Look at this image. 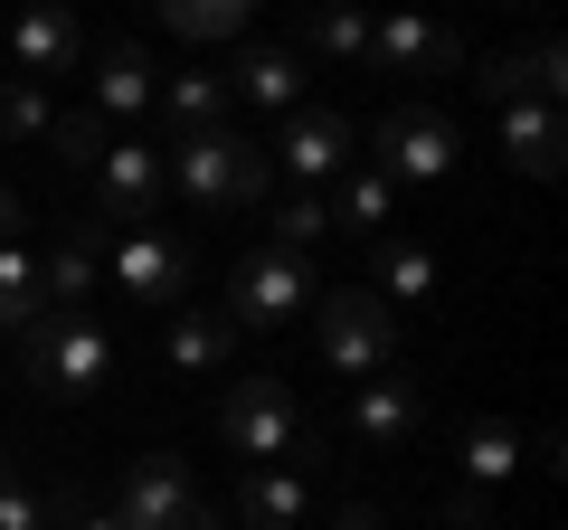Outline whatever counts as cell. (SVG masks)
<instances>
[{"label": "cell", "instance_id": "obj_20", "mask_svg": "<svg viewBox=\"0 0 568 530\" xmlns=\"http://www.w3.org/2000/svg\"><path fill=\"white\" fill-rule=\"evenodd\" d=\"M388 208H398V181H379L369 162H351L342 181H332V208H323V218H342V227H388Z\"/></svg>", "mask_w": 568, "mask_h": 530}, {"label": "cell", "instance_id": "obj_22", "mask_svg": "<svg viewBox=\"0 0 568 530\" xmlns=\"http://www.w3.org/2000/svg\"><path fill=\"white\" fill-rule=\"evenodd\" d=\"M39 313H48V294H39V256L10 237V246H0V332H29Z\"/></svg>", "mask_w": 568, "mask_h": 530}, {"label": "cell", "instance_id": "obj_23", "mask_svg": "<svg viewBox=\"0 0 568 530\" xmlns=\"http://www.w3.org/2000/svg\"><path fill=\"white\" fill-rule=\"evenodd\" d=\"M162 104H171V123H181V133H209V123L227 114V77H219V67H190V77L162 85Z\"/></svg>", "mask_w": 568, "mask_h": 530}, {"label": "cell", "instance_id": "obj_21", "mask_svg": "<svg viewBox=\"0 0 568 530\" xmlns=\"http://www.w3.org/2000/svg\"><path fill=\"white\" fill-rule=\"evenodd\" d=\"M426 294H436V256L417 237H388L379 246V304L398 313V304H426Z\"/></svg>", "mask_w": 568, "mask_h": 530}, {"label": "cell", "instance_id": "obj_34", "mask_svg": "<svg viewBox=\"0 0 568 530\" xmlns=\"http://www.w3.org/2000/svg\"><path fill=\"white\" fill-rule=\"evenodd\" d=\"M0 483H20V465H10V455H0Z\"/></svg>", "mask_w": 568, "mask_h": 530}, {"label": "cell", "instance_id": "obj_2", "mask_svg": "<svg viewBox=\"0 0 568 530\" xmlns=\"http://www.w3.org/2000/svg\"><path fill=\"white\" fill-rule=\"evenodd\" d=\"M162 162H171V181H181L200 208H246V200H265V181H275V152L246 143V133H227V123L181 133Z\"/></svg>", "mask_w": 568, "mask_h": 530}, {"label": "cell", "instance_id": "obj_27", "mask_svg": "<svg viewBox=\"0 0 568 530\" xmlns=\"http://www.w3.org/2000/svg\"><path fill=\"white\" fill-rule=\"evenodd\" d=\"M304 48H323V58H369V20L361 10H313L304 29H294Z\"/></svg>", "mask_w": 568, "mask_h": 530}, {"label": "cell", "instance_id": "obj_25", "mask_svg": "<svg viewBox=\"0 0 568 530\" xmlns=\"http://www.w3.org/2000/svg\"><path fill=\"white\" fill-rule=\"evenodd\" d=\"M48 143H58V162H67V171H95L104 152H114V133H104L95 104H77V114H48Z\"/></svg>", "mask_w": 568, "mask_h": 530}, {"label": "cell", "instance_id": "obj_17", "mask_svg": "<svg viewBox=\"0 0 568 530\" xmlns=\"http://www.w3.org/2000/svg\"><path fill=\"white\" fill-rule=\"evenodd\" d=\"M152 95H162V67L142 58L133 39H114V48L95 58V114H142Z\"/></svg>", "mask_w": 568, "mask_h": 530}, {"label": "cell", "instance_id": "obj_6", "mask_svg": "<svg viewBox=\"0 0 568 530\" xmlns=\"http://www.w3.org/2000/svg\"><path fill=\"white\" fill-rule=\"evenodd\" d=\"M95 218L104 227H114V237H123V227H162V190H171V162H162V152H152V143H114V152H104V162H95Z\"/></svg>", "mask_w": 568, "mask_h": 530}, {"label": "cell", "instance_id": "obj_11", "mask_svg": "<svg viewBox=\"0 0 568 530\" xmlns=\"http://www.w3.org/2000/svg\"><path fill=\"white\" fill-rule=\"evenodd\" d=\"M284 171H294V181H342L351 171V152H361V133H351V114H284Z\"/></svg>", "mask_w": 568, "mask_h": 530}, {"label": "cell", "instance_id": "obj_12", "mask_svg": "<svg viewBox=\"0 0 568 530\" xmlns=\"http://www.w3.org/2000/svg\"><path fill=\"white\" fill-rule=\"evenodd\" d=\"M369 58L398 67V77H455L465 67V39L455 29H426V20H369Z\"/></svg>", "mask_w": 568, "mask_h": 530}, {"label": "cell", "instance_id": "obj_32", "mask_svg": "<svg viewBox=\"0 0 568 530\" xmlns=\"http://www.w3.org/2000/svg\"><path fill=\"white\" fill-rule=\"evenodd\" d=\"M332 530H388V511L379 502H342V511H332Z\"/></svg>", "mask_w": 568, "mask_h": 530}, {"label": "cell", "instance_id": "obj_24", "mask_svg": "<svg viewBox=\"0 0 568 530\" xmlns=\"http://www.w3.org/2000/svg\"><path fill=\"white\" fill-rule=\"evenodd\" d=\"M162 29H171V39L219 48V39H237V29H246V0H162Z\"/></svg>", "mask_w": 568, "mask_h": 530}, {"label": "cell", "instance_id": "obj_8", "mask_svg": "<svg viewBox=\"0 0 568 530\" xmlns=\"http://www.w3.org/2000/svg\"><path fill=\"white\" fill-rule=\"evenodd\" d=\"M190 511H200V483H190L181 455H142L123 473V502H114L123 530H190Z\"/></svg>", "mask_w": 568, "mask_h": 530}, {"label": "cell", "instance_id": "obj_7", "mask_svg": "<svg viewBox=\"0 0 568 530\" xmlns=\"http://www.w3.org/2000/svg\"><path fill=\"white\" fill-rule=\"evenodd\" d=\"M284 313H313V265L256 246V256L237 265V285H227V323H237V332H265V323H284Z\"/></svg>", "mask_w": 568, "mask_h": 530}, {"label": "cell", "instance_id": "obj_5", "mask_svg": "<svg viewBox=\"0 0 568 530\" xmlns=\"http://www.w3.org/2000/svg\"><path fill=\"white\" fill-rule=\"evenodd\" d=\"M219 436H227V455H246V465H275V455L304 436L294 388H284V379H237V388H227V408H219Z\"/></svg>", "mask_w": 568, "mask_h": 530}, {"label": "cell", "instance_id": "obj_18", "mask_svg": "<svg viewBox=\"0 0 568 530\" xmlns=\"http://www.w3.org/2000/svg\"><path fill=\"white\" fill-rule=\"evenodd\" d=\"M237 350V323L209 304H171V369H227Z\"/></svg>", "mask_w": 568, "mask_h": 530}, {"label": "cell", "instance_id": "obj_29", "mask_svg": "<svg viewBox=\"0 0 568 530\" xmlns=\"http://www.w3.org/2000/svg\"><path fill=\"white\" fill-rule=\"evenodd\" d=\"M0 530H58L48 492H29V483H0Z\"/></svg>", "mask_w": 568, "mask_h": 530}, {"label": "cell", "instance_id": "obj_4", "mask_svg": "<svg viewBox=\"0 0 568 530\" xmlns=\"http://www.w3.org/2000/svg\"><path fill=\"white\" fill-rule=\"evenodd\" d=\"M104 265H114V285L133 294V304H162L171 313L190 294V265H200V256H190V237H171V227H123V237L104 246Z\"/></svg>", "mask_w": 568, "mask_h": 530}, {"label": "cell", "instance_id": "obj_14", "mask_svg": "<svg viewBox=\"0 0 568 530\" xmlns=\"http://www.w3.org/2000/svg\"><path fill=\"white\" fill-rule=\"evenodd\" d=\"M227 77V95H246V104H265V114H304V58H294V48H246L237 67H219Z\"/></svg>", "mask_w": 568, "mask_h": 530}, {"label": "cell", "instance_id": "obj_33", "mask_svg": "<svg viewBox=\"0 0 568 530\" xmlns=\"http://www.w3.org/2000/svg\"><path fill=\"white\" fill-rule=\"evenodd\" d=\"M20 237V200H10V190H0V246Z\"/></svg>", "mask_w": 568, "mask_h": 530}, {"label": "cell", "instance_id": "obj_1", "mask_svg": "<svg viewBox=\"0 0 568 530\" xmlns=\"http://www.w3.org/2000/svg\"><path fill=\"white\" fill-rule=\"evenodd\" d=\"M20 379L48 388V398H95L114 379V332L95 313H39L20 332Z\"/></svg>", "mask_w": 568, "mask_h": 530}, {"label": "cell", "instance_id": "obj_3", "mask_svg": "<svg viewBox=\"0 0 568 530\" xmlns=\"http://www.w3.org/2000/svg\"><path fill=\"white\" fill-rule=\"evenodd\" d=\"M313 332H323V360L351 369V379H379V369H398V313L379 304V294H313Z\"/></svg>", "mask_w": 568, "mask_h": 530}, {"label": "cell", "instance_id": "obj_13", "mask_svg": "<svg viewBox=\"0 0 568 530\" xmlns=\"http://www.w3.org/2000/svg\"><path fill=\"white\" fill-rule=\"evenodd\" d=\"M503 162L521 171V181H559V162H568L559 104H503Z\"/></svg>", "mask_w": 568, "mask_h": 530}, {"label": "cell", "instance_id": "obj_15", "mask_svg": "<svg viewBox=\"0 0 568 530\" xmlns=\"http://www.w3.org/2000/svg\"><path fill=\"white\" fill-rule=\"evenodd\" d=\"M67 67H77V20H67V10H20V29H10V77L48 85V77H67Z\"/></svg>", "mask_w": 568, "mask_h": 530}, {"label": "cell", "instance_id": "obj_10", "mask_svg": "<svg viewBox=\"0 0 568 530\" xmlns=\"http://www.w3.org/2000/svg\"><path fill=\"white\" fill-rule=\"evenodd\" d=\"M417 417H426V398H417L407 369H379V379H361V398H351V436H361L369 455H398L407 436H417Z\"/></svg>", "mask_w": 568, "mask_h": 530}, {"label": "cell", "instance_id": "obj_26", "mask_svg": "<svg viewBox=\"0 0 568 530\" xmlns=\"http://www.w3.org/2000/svg\"><path fill=\"white\" fill-rule=\"evenodd\" d=\"M39 133H48V85L0 77V143H39Z\"/></svg>", "mask_w": 568, "mask_h": 530}, {"label": "cell", "instance_id": "obj_31", "mask_svg": "<svg viewBox=\"0 0 568 530\" xmlns=\"http://www.w3.org/2000/svg\"><path fill=\"white\" fill-rule=\"evenodd\" d=\"M48 511H58V530H123L114 511H85L77 492H48Z\"/></svg>", "mask_w": 568, "mask_h": 530}, {"label": "cell", "instance_id": "obj_9", "mask_svg": "<svg viewBox=\"0 0 568 530\" xmlns=\"http://www.w3.org/2000/svg\"><path fill=\"white\" fill-rule=\"evenodd\" d=\"M379 181H446L455 171V123L446 114H417V104H398V114L379 123Z\"/></svg>", "mask_w": 568, "mask_h": 530}, {"label": "cell", "instance_id": "obj_19", "mask_svg": "<svg viewBox=\"0 0 568 530\" xmlns=\"http://www.w3.org/2000/svg\"><path fill=\"white\" fill-rule=\"evenodd\" d=\"M521 455H530V446L503 427V417H474V427H465V473H455V483H484V492H493V483H511Z\"/></svg>", "mask_w": 568, "mask_h": 530}, {"label": "cell", "instance_id": "obj_30", "mask_svg": "<svg viewBox=\"0 0 568 530\" xmlns=\"http://www.w3.org/2000/svg\"><path fill=\"white\" fill-rule=\"evenodd\" d=\"M446 530H493V492L484 483H446Z\"/></svg>", "mask_w": 568, "mask_h": 530}, {"label": "cell", "instance_id": "obj_28", "mask_svg": "<svg viewBox=\"0 0 568 530\" xmlns=\"http://www.w3.org/2000/svg\"><path fill=\"white\" fill-rule=\"evenodd\" d=\"M332 237V218H323V200H294L275 218V256H304V246H323Z\"/></svg>", "mask_w": 568, "mask_h": 530}, {"label": "cell", "instance_id": "obj_16", "mask_svg": "<svg viewBox=\"0 0 568 530\" xmlns=\"http://www.w3.org/2000/svg\"><path fill=\"white\" fill-rule=\"evenodd\" d=\"M304 511H313V492H304L294 465H246V483H237V521L246 530H304Z\"/></svg>", "mask_w": 568, "mask_h": 530}]
</instances>
